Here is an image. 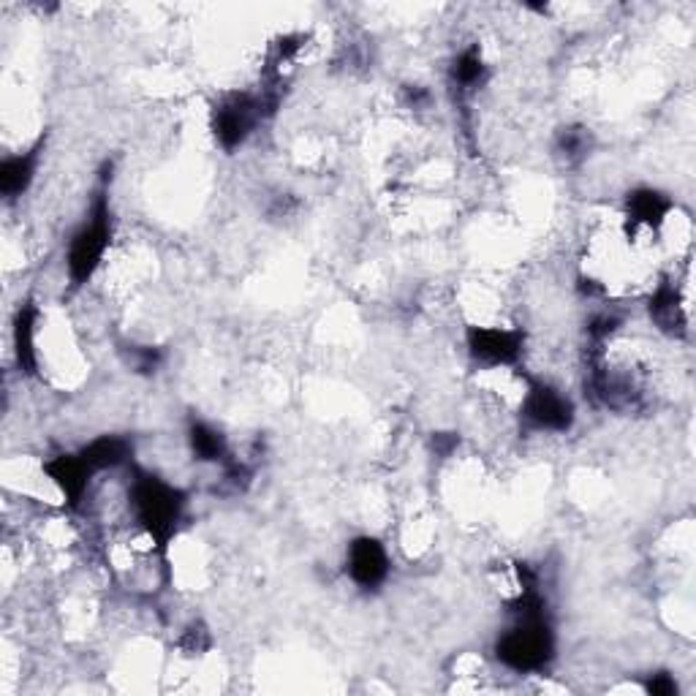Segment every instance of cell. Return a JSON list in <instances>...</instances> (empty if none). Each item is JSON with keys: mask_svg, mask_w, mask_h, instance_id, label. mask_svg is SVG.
<instances>
[{"mask_svg": "<svg viewBox=\"0 0 696 696\" xmlns=\"http://www.w3.org/2000/svg\"><path fill=\"white\" fill-rule=\"evenodd\" d=\"M511 626L496 643V658L506 669L534 675L545 672L555 658V634L547 618V601L539 594V585L517 590L509 604Z\"/></svg>", "mask_w": 696, "mask_h": 696, "instance_id": "1", "label": "cell"}, {"mask_svg": "<svg viewBox=\"0 0 696 696\" xmlns=\"http://www.w3.org/2000/svg\"><path fill=\"white\" fill-rule=\"evenodd\" d=\"M128 498H131L133 520L139 528L150 536L152 545L167 549L182 520V511H186V496L169 481L137 471Z\"/></svg>", "mask_w": 696, "mask_h": 696, "instance_id": "2", "label": "cell"}, {"mask_svg": "<svg viewBox=\"0 0 696 696\" xmlns=\"http://www.w3.org/2000/svg\"><path fill=\"white\" fill-rule=\"evenodd\" d=\"M109 242H112V207H109L107 172L101 177V186L96 191L93 205H90V218L74 231L66 253V267L74 286H84L93 278L107 256Z\"/></svg>", "mask_w": 696, "mask_h": 696, "instance_id": "3", "label": "cell"}, {"mask_svg": "<svg viewBox=\"0 0 696 696\" xmlns=\"http://www.w3.org/2000/svg\"><path fill=\"white\" fill-rule=\"evenodd\" d=\"M574 402L560 389L549 387L547 381H528L520 419L534 432H569L574 425Z\"/></svg>", "mask_w": 696, "mask_h": 696, "instance_id": "4", "label": "cell"}, {"mask_svg": "<svg viewBox=\"0 0 696 696\" xmlns=\"http://www.w3.org/2000/svg\"><path fill=\"white\" fill-rule=\"evenodd\" d=\"M261 99L253 93H229L212 109V133L226 152L237 150L265 118Z\"/></svg>", "mask_w": 696, "mask_h": 696, "instance_id": "5", "label": "cell"}, {"mask_svg": "<svg viewBox=\"0 0 696 696\" xmlns=\"http://www.w3.org/2000/svg\"><path fill=\"white\" fill-rule=\"evenodd\" d=\"M466 344L476 362L490 365V368H509L520 362L525 335L520 329L506 327H468Z\"/></svg>", "mask_w": 696, "mask_h": 696, "instance_id": "6", "label": "cell"}, {"mask_svg": "<svg viewBox=\"0 0 696 696\" xmlns=\"http://www.w3.org/2000/svg\"><path fill=\"white\" fill-rule=\"evenodd\" d=\"M346 571L351 583L362 590H376L389 577V553L374 536H357L348 545Z\"/></svg>", "mask_w": 696, "mask_h": 696, "instance_id": "7", "label": "cell"}, {"mask_svg": "<svg viewBox=\"0 0 696 696\" xmlns=\"http://www.w3.org/2000/svg\"><path fill=\"white\" fill-rule=\"evenodd\" d=\"M44 471L52 479V485L63 493L69 506H79L90 485V476L96 471L84 463L82 455H58L54 460L44 463Z\"/></svg>", "mask_w": 696, "mask_h": 696, "instance_id": "8", "label": "cell"}, {"mask_svg": "<svg viewBox=\"0 0 696 696\" xmlns=\"http://www.w3.org/2000/svg\"><path fill=\"white\" fill-rule=\"evenodd\" d=\"M672 199L656 188H637L626 199V216L634 229H662L672 212Z\"/></svg>", "mask_w": 696, "mask_h": 696, "instance_id": "9", "label": "cell"}, {"mask_svg": "<svg viewBox=\"0 0 696 696\" xmlns=\"http://www.w3.org/2000/svg\"><path fill=\"white\" fill-rule=\"evenodd\" d=\"M41 150H44V142L33 145L28 152H20V156H11L0 163V193L6 199H17L28 191L30 182H33L36 169H39V158Z\"/></svg>", "mask_w": 696, "mask_h": 696, "instance_id": "10", "label": "cell"}, {"mask_svg": "<svg viewBox=\"0 0 696 696\" xmlns=\"http://www.w3.org/2000/svg\"><path fill=\"white\" fill-rule=\"evenodd\" d=\"M650 319L672 338L686 332V310H683L680 295H677V289L669 280H664L656 289V295L650 297Z\"/></svg>", "mask_w": 696, "mask_h": 696, "instance_id": "11", "label": "cell"}, {"mask_svg": "<svg viewBox=\"0 0 696 696\" xmlns=\"http://www.w3.org/2000/svg\"><path fill=\"white\" fill-rule=\"evenodd\" d=\"M131 451L133 447L126 441V438L101 436V438H96V441H90L88 447L79 451V455H82L84 463L99 474V471H107V468L123 466V463L131 460Z\"/></svg>", "mask_w": 696, "mask_h": 696, "instance_id": "12", "label": "cell"}, {"mask_svg": "<svg viewBox=\"0 0 696 696\" xmlns=\"http://www.w3.org/2000/svg\"><path fill=\"white\" fill-rule=\"evenodd\" d=\"M188 444H191V451L201 463H223V466L229 463V444H226V436L212 425L193 419V422L188 425Z\"/></svg>", "mask_w": 696, "mask_h": 696, "instance_id": "13", "label": "cell"}, {"mask_svg": "<svg viewBox=\"0 0 696 696\" xmlns=\"http://www.w3.org/2000/svg\"><path fill=\"white\" fill-rule=\"evenodd\" d=\"M36 319H39V310L33 308V302H26L20 310H17L14 319V351H17V362L26 374H36Z\"/></svg>", "mask_w": 696, "mask_h": 696, "instance_id": "14", "label": "cell"}, {"mask_svg": "<svg viewBox=\"0 0 696 696\" xmlns=\"http://www.w3.org/2000/svg\"><path fill=\"white\" fill-rule=\"evenodd\" d=\"M487 79V63L481 58L479 47H468L455 58L451 63V84H455L457 93H474L479 84H485Z\"/></svg>", "mask_w": 696, "mask_h": 696, "instance_id": "15", "label": "cell"}, {"mask_svg": "<svg viewBox=\"0 0 696 696\" xmlns=\"http://www.w3.org/2000/svg\"><path fill=\"white\" fill-rule=\"evenodd\" d=\"M555 152H558L569 167H577V163H583L585 158L590 156V133L577 126L564 128V131L558 133V142H555Z\"/></svg>", "mask_w": 696, "mask_h": 696, "instance_id": "16", "label": "cell"}, {"mask_svg": "<svg viewBox=\"0 0 696 696\" xmlns=\"http://www.w3.org/2000/svg\"><path fill=\"white\" fill-rule=\"evenodd\" d=\"M645 692L653 696H672V694H677V683L669 672H656V675L647 677Z\"/></svg>", "mask_w": 696, "mask_h": 696, "instance_id": "17", "label": "cell"}, {"mask_svg": "<svg viewBox=\"0 0 696 696\" xmlns=\"http://www.w3.org/2000/svg\"><path fill=\"white\" fill-rule=\"evenodd\" d=\"M131 359L133 370H139V374H152V370L158 368V362H161V354H158L156 348H133Z\"/></svg>", "mask_w": 696, "mask_h": 696, "instance_id": "18", "label": "cell"}]
</instances>
